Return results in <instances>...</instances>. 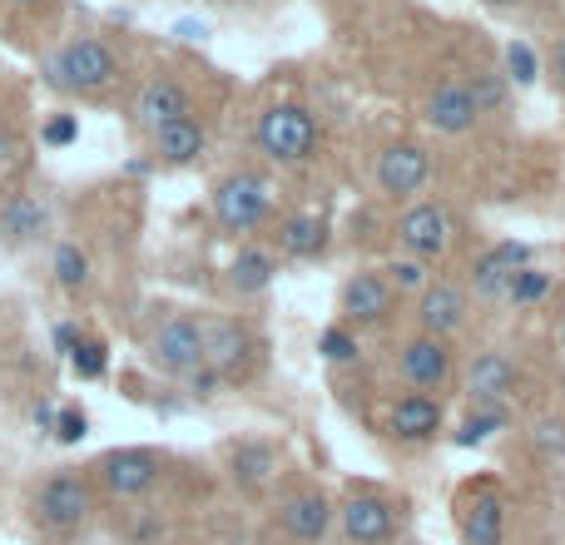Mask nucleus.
Listing matches in <instances>:
<instances>
[{
	"label": "nucleus",
	"mask_w": 565,
	"mask_h": 545,
	"mask_svg": "<svg viewBox=\"0 0 565 545\" xmlns=\"http://www.w3.org/2000/svg\"><path fill=\"white\" fill-rule=\"evenodd\" d=\"M45 79L60 95H99L119 79V55L95 35H75L45 60Z\"/></svg>",
	"instance_id": "obj_1"
},
{
	"label": "nucleus",
	"mask_w": 565,
	"mask_h": 545,
	"mask_svg": "<svg viewBox=\"0 0 565 545\" xmlns=\"http://www.w3.org/2000/svg\"><path fill=\"white\" fill-rule=\"evenodd\" d=\"M214 218L228 228V234H254L268 214H274V189H268L264 174L254 169H234L214 184V199H209Z\"/></svg>",
	"instance_id": "obj_2"
},
{
	"label": "nucleus",
	"mask_w": 565,
	"mask_h": 545,
	"mask_svg": "<svg viewBox=\"0 0 565 545\" xmlns=\"http://www.w3.org/2000/svg\"><path fill=\"white\" fill-rule=\"evenodd\" d=\"M254 145L264 149L274 164H302L318 149V115L308 105H274L258 115Z\"/></svg>",
	"instance_id": "obj_3"
},
{
	"label": "nucleus",
	"mask_w": 565,
	"mask_h": 545,
	"mask_svg": "<svg viewBox=\"0 0 565 545\" xmlns=\"http://www.w3.org/2000/svg\"><path fill=\"white\" fill-rule=\"evenodd\" d=\"M89 511H95V491H89L85 477H75V471H60V477H50L45 487H40L35 496V516L45 531H75L89 521Z\"/></svg>",
	"instance_id": "obj_4"
},
{
	"label": "nucleus",
	"mask_w": 565,
	"mask_h": 545,
	"mask_svg": "<svg viewBox=\"0 0 565 545\" xmlns=\"http://www.w3.org/2000/svg\"><path fill=\"white\" fill-rule=\"evenodd\" d=\"M149 352H154V362L164 372H174V377H194V372L204 367V322L189 318V312H174V318H164L154 328Z\"/></svg>",
	"instance_id": "obj_5"
},
{
	"label": "nucleus",
	"mask_w": 565,
	"mask_h": 545,
	"mask_svg": "<svg viewBox=\"0 0 565 545\" xmlns=\"http://www.w3.org/2000/svg\"><path fill=\"white\" fill-rule=\"evenodd\" d=\"M258 357V342L244 322L218 318L204 328V367H214L218 377H244Z\"/></svg>",
	"instance_id": "obj_6"
},
{
	"label": "nucleus",
	"mask_w": 565,
	"mask_h": 545,
	"mask_svg": "<svg viewBox=\"0 0 565 545\" xmlns=\"http://www.w3.org/2000/svg\"><path fill=\"white\" fill-rule=\"evenodd\" d=\"M431 179V154L422 145H387L377 154V189L387 199H417Z\"/></svg>",
	"instance_id": "obj_7"
},
{
	"label": "nucleus",
	"mask_w": 565,
	"mask_h": 545,
	"mask_svg": "<svg viewBox=\"0 0 565 545\" xmlns=\"http://www.w3.org/2000/svg\"><path fill=\"white\" fill-rule=\"evenodd\" d=\"M451 218H447V209H437V204H412L407 214L397 218V244L407 248V258H437V254H447L451 248Z\"/></svg>",
	"instance_id": "obj_8"
},
{
	"label": "nucleus",
	"mask_w": 565,
	"mask_h": 545,
	"mask_svg": "<svg viewBox=\"0 0 565 545\" xmlns=\"http://www.w3.org/2000/svg\"><path fill=\"white\" fill-rule=\"evenodd\" d=\"M154 481H159V457L154 451L125 447V451H109V457L99 461V487H105L109 496H145Z\"/></svg>",
	"instance_id": "obj_9"
},
{
	"label": "nucleus",
	"mask_w": 565,
	"mask_h": 545,
	"mask_svg": "<svg viewBox=\"0 0 565 545\" xmlns=\"http://www.w3.org/2000/svg\"><path fill=\"white\" fill-rule=\"evenodd\" d=\"M392 298L397 292H392L387 272H352L348 288H342V318L352 328H377V322H387Z\"/></svg>",
	"instance_id": "obj_10"
},
{
	"label": "nucleus",
	"mask_w": 565,
	"mask_h": 545,
	"mask_svg": "<svg viewBox=\"0 0 565 545\" xmlns=\"http://www.w3.org/2000/svg\"><path fill=\"white\" fill-rule=\"evenodd\" d=\"M179 115H189V89L174 75H149L135 95V125L145 135H154V129H164Z\"/></svg>",
	"instance_id": "obj_11"
},
{
	"label": "nucleus",
	"mask_w": 565,
	"mask_h": 545,
	"mask_svg": "<svg viewBox=\"0 0 565 545\" xmlns=\"http://www.w3.org/2000/svg\"><path fill=\"white\" fill-rule=\"evenodd\" d=\"M417 322L427 338H451L467 322V292L457 282H427L417 298Z\"/></svg>",
	"instance_id": "obj_12"
},
{
	"label": "nucleus",
	"mask_w": 565,
	"mask_h": 545,
	"mask_svg": "<svg viewBox=\"0 0 565 545\" xmlns=\"http://www.w3.org/2000/svg\"><path fill=\"white\" fill-rule=\"evenodd\" d=\"M516 387V362H511V352L501 348H487L471 357L467 367V392L477 407H501V397Z\"/></svg>",
	"instance_id": "obj_13"
},
{
	"label": "nucleus",
	"mask_w": 565,
	"mask_h": 545,
	"mask_svg": "<svg viewBox=\"0 0 565 545\" xmlns=\"http://www.w3.org/2000/svg\"><path fill=\"white\" fill-rule=\"evenodd\" d=\"M477 99H471L467 79H441L437 89L427 95V125L441 129V135H467L477 129Z\"/></svg>",
	"instance_id": "obj_14"
},
{
	"label": "nucleus",
	"mask_w": 565,
	"mask_h": 545,
	"mask_svg": "<svg viewBox=\"0 0 565 545\" xmlns=\"http://www.w3.org/2000/svg\"><path fill=\"white\" fill-rule=\"evenodd\" d=\"M402 377L412 382L417 392L427 387H441V382L451 377V352H447V338H412L407 348H402Z\"/></svg>",
	"instance_id": "obj_15"
},
{
	"label": "nucleus",
	"mask_w": 565,
	"mask_h": 545,
	"mask_svg": "<svg viewBox=\"0 0 565 545\" xmlns=\"http://www.w3.org/2000/svg\"><path fill=\"white\" fill-rule=\"evenodd\" d=\"M387 431L402 441H427L441 431V407L427 397V392H407V397L392 402L387 412Z\"/></svg>",
	"instance_id": "obj_16"
},
{
	"label": "nucleus",
	"mask_w": 565,
	"mask_h": 545,
	"mask_svg": "<svg viewBox=\"0 0 565 545\" xmlns=\"http://www.w3.org/2000/svg\"><path fill=\"white\" fill-rule=\"evenodd\" d=\"M342 531L358 545H382L397 531V516H392V506L382 496H352L348 506H342Z\"/></svg>",
	"instance_id": "obj_17"
},
{
	"label": "nucleus",
	"mask_w": 565,
	"mask_h": 545,
	"mask_svg": "<svg viewBox=\"0 0 565 545\" xmlns=\"http://www.w3.org/2000/svg\"><path fill=\"white\" fill-rule=\"evenodd\" d=\"M154 149H159V159L164 164H194L199 154H204V125H199L194 115H179V119H169L164 129H154Z\"/></svg>",
	"instance_id": "obj_18"
},
{
	"label": "nucleus",
	"mask_w": 565,
	"mask_h": 545,
	"mask_svg": "<svg viewBox=\"0 0 565 545\" xmlns=\"http://www.w3.org/2000/svg\"><path fill=\"white\" fill-rule=\"evenodd\" d=\"M45 204H40L35 194H10L6 204H0V238L6 244H30V238L45 234Z\"/></svg>",
	"instance_id": "obj_19"
},
{
	"label": "nucleus",
	"mask_w": 565,
	"mask_h": 545,
	"mask_svg": "<svg viewBox=\"0 0 565 545\" xmlns=\"http://www.w3.org/2000/svg\"><path fill=\"white\" fill-rule=\"evenodd\" d=\"M328 521H332V506L318 491H302V496H292L288 506H282V531H288L292 541H322Z\"/></svg>",
	"instance_id": "obj_20"
},
{
	"label": "nucleus",
	"mask_w": 565,
	"mask_h": 545,
	"mask_svg": "<svg viewBox=\"0 0 565 545\" xmlns=\"http://www.w3.org/2000/svg\"><path fill=\"white\" fill-rule=\"evenodd\" d=\"M501 526H507V511H501V496L481 491V496L471 501L467 521H461V536H467V545H501Z\"/></svg>",
	"instance_id": "obj_21"
},
{
	"label": "nucleus",
	"mask_w": 565,
	"mask_h": 545,
	"mask_svg": "<svg viewBox=\"0 0 565 545\" xmlns=\"http://www.w3.org/2000/svg\"><path fill=\"white\" fill-rule=\"evenodd\" d=\"M282 248H288L292 258H318L322 248H328V218L318 214H292L288 224H282Z\"/></svg>",
	"instance_id": "obj_22"
},
{
	"label": "nucleus",
	"mask_w": 565,
	"mask_h": 545,
	"mask_svg": "<svg viewBox=\"0 0 565 545\" xmlns=\"http://www.w3.org/2000/svg\"><path fill=\"white\" fill-rule=\"evenodd\" d=\"M228 278H234L238 292H264L268 282H274V258H268L264 248H244V254L228 264Z\"/></svg>",
	"instance_id": "obj_23"
},
{
	"label": "nucleus",
	"mask_w": 565,
	"mask_h": 545,
	"mask_svg": "<svg viewBox=\"0 0 565 545\" xmlns=\"http://www.w3.org/2000/svg\"><path fill=\"white\" fill-rule=\"evenodd\" d=\"M471 99H477V115H497V109L511 105V79L501 75V70H477V75L467 79Z\"/></svg>",
	"instance_id": "obj_24"
},
{
	"label": "nucleus",
	"mask_w": 565,
	"mask_h": 545,
	"mask_svg": "<svg viewBox=\"0 0 565 545\" xmlns=\"http://www.w3.org/2000/svg\"><path fill=\"white\" fill-rule=\"evenodd\" d=\"M551 298V272H541L536 264L516 268L511 272V288H507V302H516V308H536V302Z\"/></svg>",
	"instance_id": "obj_25"
},
{
	"label": "nucleus",
	"mask_w": 565,
	"mask_h": 545,
	"mask_svg": "<svg viewBox=\"0 0 565 545\" xmlns=\"http://www.w3.org/2000/svg\"><path fill=\"white\" fill-rule=\"evenodd\" d=\"M511 264H501L497 254H487V258H477V268H471V288L481 292V298H507V288H511Z\"/></svg>",
	"instance_id": "obj_26"
},
{
	"label": "nucleus",
	"mask_w": 565,
	"mask_h": 545,
	"mask_svg": "<svg viewBox=\"0 0 565 545\" xmlns=\"http://www.w3.org/2000/svg\"><path fill=\"white\" fill-rule=\"evenodd\" d=\"M501 75H507L511 85H536V79H541V55L526 45V40H511V45H507V65H501Z\"/></svg>",
	"instance_id": "obj_27"
},
{
	"label": "nucleus",
	"mask_w": 565,
	"mask_h": 545,
	"mask_svg": "<svg viewBox=\"0 0 565 545\" xmlns=\"http://www.w3.org/2000/svg\"><path fill=\"white\" fill-rule=\"evenodd\" d=\"M55 282H60V288H70V292L89 282V258L79 254L75 244H60L55 248Z\"/></svg>",
	"instance_id": "obj_28"
},
{
	"label": "nucleus",
	"mask_w": 565,
	"mask_h": 545,
	"mask_svg": "<svg viewBox=\"0 0 565 545\" xmlns=\"http://www.w3.org/2000/svg\"><path fill=\"white\" fill-rule=\"evenodd\" d=\"M70 367H75V377H85V382L105 377V367H109V357H105V342H89V338H79V342H75V352H70Z\"/></svg>",
	"instance_id": "obj_29"
},
{
	"label": "nucleus",
	"mask_w": 565,
	"mask_h": 545,
	"mask_svg": "<svg viewBox=\"0 0 565 545\" xmlns=\"http://www.w3.org/2000/svg\"><path fill=\"white\" fill-rule=\"evenodd\" d=\"M501 427H507V412H501V407H481L477 417L457 431V447H481V441H487L491 431H501Z\"/></svg>",
	"instance_id": "obj_30"
},
{
	"label": "nucleus",
	"mask_w": 565,
	"mask_h": 545,
	"mask_svg": "<svg viewBox=\"0 0 565 545\" xmlns=\"http://www.w3.org/2000/svg\"><path fill=\"white\" fill-rule=\"evenodd\" d=\"M318 352L328 362H338V367H348V362H358V342H352V332L348 328H328L318 338Z\"/></svg>",
	"instance_id": "obj_31"
},
{
	"label": "nucleus",
	"mask_w": 565,
	"mask_h": 545,
	"mask_svg": "<svg viewBox=\"0 0 565 545\" xmlns=\"http://www.w3.org/2000/svg\"><path fill=\"white\" fill-rule=\"evenodd\" d=\"M268 467H274V451H268V447H244V451L234 457V471H238V481H244V487L264 481Z\"/></svg>",
	"instance_id": "obj_32"
},
{
	"label": "nucleus",
	"mask_w": 565,
	"mask_h": 545,
	"mask_svg": "<svg viewBox=\"0 0 565 545\" xmlns=\"http://www.w3.org/2000/svg\"><path fill=\"white\" fill-rule=\"evenodd\" d=\"M387 282H392V292L427 288V264H422V258H397V264L387 268Z\"/></svg>",
	"instance_id": "obj_33"
},
{
	"label": "nucleus",
	"mask_w": 565,
	"mask_h": 545,
	"mask_svg": "<svg viewBox=\"0 0 565 545\" xmlns=\"http://www.w3.org/2000/svg\"><path fill=\"white\" fill-rule=\"evenodd\" d=\"M55 431L60 441H65V447H75V441H85V431H89V417L79 407H65V412H55Z\"/></svg>",
	"instance_id": "obj_34"
},
{
	"label": "nucleus",
	"mask_w": 565,
	"mask_h": 545,
	"mask_svg": "<svg viewBox=\"0 0 565 545\" xmlns=\"http://www.w3.org/2000/svg\"><path fill=\"white\" fill-rule=\"evenodd\" d=\"M40 139H45L50 149H65V145H75V139H79V119H75V115H55V119H45V129H40Z\"/></svg>",
	"instance_id": "obj_35"
},
{
	"label": "nucleus",
	"mask_w": 565,
	"mask_h": 545,
	"mask_svg": "<svg viewBox=\"0 0 565 545\" xmlns=\"http://www.w3.org/2000/svg\"><path fill=\"white\" fill-rule=\"evenodd\" d=\"M491 254H497L501 264H511V268H526L531 264V248L526 244H501V248H491Z\"/></svg>",
	"instance_id": "obj_36"
},
{
	"label": "nucleus",
	"mask_w": 565,
	"mask_h": 545,
	"mask_svg": "<svg viewBox=\"0 0 565 545\" xmlns=\"http://www.w3.org/2000/svg\"><path fill=\"white\" fill-rule=\"evenodd\" d=\"M75 342H79V328H75V322H60V328H55V348L70 357V352H75Z\"/></svg>",
	"instance_id": "obj_37"
},
{
	"label": "nucleus",
	"mask_w": 565,
	"mask_h": 545,
	"mask_svg": "<svg viewBox=\"0 0 565 545\" xmlns=\"http://www.w3.org/2000/svg\"><path fill=\"white\" fill-rule=\"evenodd\" d=\"M551 75H561V79H565V40H561L556 50H551Z\"/></svg>",
	"instance_id": "obj_38"
},
{
	"label": "nucleus",
	"mask_w": 565,
	"mask_h": 545,
	"mask_svg": "<svg viewBox=\"0 0 565 545\" xmlns=\"http://www.w3.org/2000/svg\"><path fill=\"white\" fill-rule=\"evenodd\" d=\"M10 154H15V139H10V135H0V169H6V164H15V159H10Z\"/></svg>",
	"instance_id": "obj_39"
},
{
	"label": "nucleus",
	"mask_w": 565,
	"mask_h": 545,
	"mask_svg": "<svg viewBox=\"0 0 565 545\" xmlns=\"http://www.w3.org/2000/svg\"><path fill=\"white\" fill-rule=\"evenodd\" d=\"M35 427L50 431V427H55V412H50V407H35Z\"/></svg>",
	"instance_id": "obj_40"
},
{
	"label": "nucleus",
	"mask_w": 565,
	"mask_h": 545,
	"mask_svg": "<svg viewBox=\"0 0 565 545\" xmlns=\"http://www.w3.org/2000/svg\"><path fill=\"white\" fill-rule=\"evenodd\" d=\"M6 6H20V10H35V6H50V0H6Z\"/></svg>",
	"instance_id": "obj_41"
},
{
	"label": "nucleus",
	"mask_w": 565,
	"mask_h": 545,
	"mask_svg": "<svg viewBox=\"0 0 565 545\" xmlns=\"http://www.w3.org/2000/svg\"><path fill=\"white\" fill-rule=\"evenodd\" d=\"M491 10H507V6H521V0H487Z\"/></svg>",
	"instance_id": "obj_42"
},
{
	"label": "nucleus",
	"mask_w": 565,
	"mask_h": 545,
	"mask_svg": "<svg viewBox=\"0 0 565 545\" xmlns=\"http://www.w3.org/2000/svg\"><path fill=\"white\" fill-rule=\"evenodd\" d=\"M561 352H565V318H561Z\"/></svg>",
	"instance_id": "obj_43"
}]
</instances>
